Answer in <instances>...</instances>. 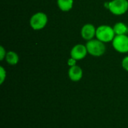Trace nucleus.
<instances>
[{"label": "nucleus", "instance_id": "f257e3e1", "mask_svg": "<svg viewBox=\"0 0 128 128\" xmlns=\"http://www.w3.org/2000/svg\"><path fill=\"white\" fill-rule=\"evenodd\" d=\"M86 46L88 50V53L94 57L102 56L106 52L105 43L97 38H94L87 41Z\"/></svg>", "mask_w": 128, "mask_h": 128}, {"label": "nucleus", "instance_id": "f03ea898", "mask_svg": "<svg viewBox=\"0 0 128 128\" xmlns=\"http://www.w3.org/2000/svg\"><path fill=\"white\" fill-rule=\"evenodd\" d=\"M116 37L113 27L108 25H101L97 28L96 38L104 43L112 42Z\"/></svg>", "mask_w": 128, "mask_h": 128}, {"label": "nucleus", "instance_id": "7ed1b4c3", "mask_svg": "<svg viewBox=\"0 0 128 128\" xmlns=\"http://www.w3.org/2000/svg\"><path fill=\"white\" fill-rule=\"evenodd\" d=\"M48 22V16L44 12H37L34 14L29 20L30 26L35 31L43 29Z\"/></svg>", "mask_w": 128, "mask_h": 128}, {"label": "nucleus", "instance_id": "20e7f679", "mask_svg": "<svg viewBox=\"0 0 128 128\" xmlns=\"http://www.w3.org/2000/svg\"><path fill=\"white\" fill-rule=\"evenodd\" d=\"M107 8L114 15H123L128 10V0H112L108 2Z\"/></svg>", "mask_w": 128, "mask_h": 128}, {"label": "nucleus", "instance_id": "39448f33", "mask_svg": "<svg viewBox=\"0 0 128 128\" xmlns=\"http://www.w3.org/2000/svg\"><path fill=\"white\" fill-rule=\"evenodd\" d=\"M112 46L116 51L120 53L128 52V36L127 34L116 35L112 41Z\"/></svg>", "mask_w": 128, "mask_h": 128}, {"label": "nucleus", "instance_id": "423d86ee", "mask_svg": "<svg viewBox=\"0 0 128 128\" xmlns=\"http://www.w3.org/2000/svg\"><path fill=\"white\" fill-rule=\"evenodd\" d=\"M88 53V50L86 45L79 44L73 46L70 50V57L76 59V61L82 60L86 57Z\"/></svg>", "mask_w": 128, "mask_h": 128}, {"label": "nucleus", "instance_id": "0eeeda50", "mask_svg": "<svg viewBox=\"0 0 128 128\" xmlns=\"http://www.w3.org/2000/svg\"><path fill=\"white\" fill-rule=\"evenodd\" d=\"M96 31L97 28L93 24L86 23L81 28V36L84 40L88 41L96 37Z\"/></svg>", "mask_w": 128, "mask_h": 128}, {"label": "nucleus", "instance_id": "6e6552de", "mask_svg": "<svg viewBox=\"0 0 128 128\" xmlns=\"http://www.w3.org/2000/svg\"><path fill=\"white\" fill-rule=\"evenodd\" d=\"M82 76H83V71L80 66L75 65L73 67H70L68 70V76L71 81L79 82L82 78Z\"/></svg>", "mask_w": 128, "mask_h": 128}, {"label": "nucleus", "instance_id": "1a4fd4ad", "mask_svg": "<svg viewBox=\"0 0 128 128\" xmlns=\"http://www.w3.org/2000/svg\"><path fill=\"white\" fill-rule=\"evenodd\" d=\"M58 8L64 12L70 10L74 6V0H57Z\"/></svg>", "mask_w": 128, "mask_h": 128}, {"label": "nucleus", "instance_id": "9d476101", "mask_svg": "<svg viewBox=\"0 0 128 128\" xmlns=\"http://www.w3.org/2000/svg\"><path fill=\"white\" fill-rule=\"evenodd\" d=\"M5 60L7 62V63L11 66L16 65L18 64L20 58L18 54L14 52V51H8L7 52L6 54V57H5Z\"/></svg>", "mask_w": 128, "mask_h": 128}, {"label": "nucleus", "instance_id": "9b49d317", "mask_svg": "<svg viewBox=\"0 0 128 128\" xmlns=\"http://www.w3.org/2000/svg\"><path fill=\"white\" fill-rule=\"evenodd\" d=\"M113 29L116 35L127 34L128 32V26L123 22H116L113 26Z\"/></svg>", "mask_w": 128, "mask_h": 128}, {"label": "nucleus", "instance_id": "f8f14e48", "mask_svg": "<svg viewBox=\"0 0 128 128\" xmlns=\"http://www.w3.org/2000/svg\"><path fill=\"white\" fill-rule=\"evenodd\" d=\"M6 76H7V73L5 69L1 66L0 67V84H3V82H4L5 79H6Z\"/></svg>", "mask_w": 128, "mask_h": 128}, {"label": "nucleus", "instance_id": "ddd939ff", "mask_svg": "<svg viewBox=\"0 0 128 128\" xmlns=\"http://www.w3.org/2000/svg\"><path fill=\"white\" fill-rule=\"evenodd\" d=\"M122 68H124V70H125L126 71H128V56H125V57L122 59Z\"/></svg>", "mask_w": 128, "mask_h": 128}, {"label": "nucleus", "instance_id": "4468645a", "mask_svg": "<svg viewBox=\"0 0 128 128\" xmlns=\"http://www.w3.org/2000/svg\"><path fill=\"white\" fill-rule=\"evenodd\" d=\"M6 54H7L6 50H4V48L2 46H0V60L1 61H3L5 58Z\"/></svg>", "mask_w": 128, "mask_h": 128}, {"label": "nucleus", "instance_id": "2eb2a0df", "mask_svg": "<svg viewBox=\"0 0 128 128\" xmlns=\"http://www.w3.org/2000/svg\"><path fill=\"white\" fill-rule=\"evenodd\" d=\"M76 59H74V58H70L69 59H68V64L70 66V67H73V66H75V65H76Z\"/></svg>", "mask_w": 128, "mask_h": 128}]
</instances>
